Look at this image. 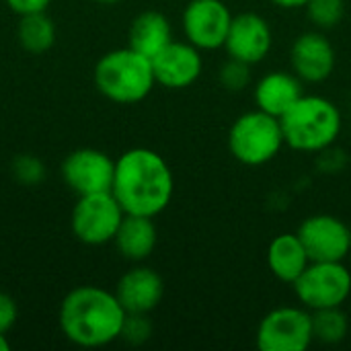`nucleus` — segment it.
<instances>
[{
  "mask_svg": "<svg viewBox=\"0 0 351 351\" xmlns=\"http://www.w3.org/2000/svg\"><path fill=\"white\" fill-rule=\"evenodd\" d=\"M111 193L125 214L156 218L173 199L175 177L169 162L156 150L130 148L115 158Z\"/></svg>",
  "mask_w": 351,
  "mask_h": 351,
  "instance_id": "f257e3e1",
  "label": "nucleus"
},
{
  "mask_svg": "<svg viewBox=\"0 0 351 351\" xmlns=\"http://www.w3.org/2000/svg\"><path fill=\"white\" fill-rule=\"evenodd\" d=\"M128 313L115 292L99 286L70 290L58 313L64 337L78 348H105L121 337Z\"/></svg>",
  "mask_w": 351,
  "mask_h": 351,
  "instance_id": "f03ea898",
  "label": "nucleus"
},
{
  "mask_svg": "<svg viewBox=\"0 0 351 351\" xmlns=\"http://www.w3.org/2000/svg\"><path fill=\"white\" fill-rule=\"evenodd\" d=\"M286 146L298 152L319 154L331 148L343 128L339 107L321 95H302L282 117Z\"/></svg>",
  "mask_w": 351,
  "mask_h": 351,
  "instance_id": "7ed1b4c3",
  "label": "nucleus"
},
{
  "mask_svg": "<svg viewBox=\"0 0 351 351\" xmlns=\"http://www.w3.org/2000/svg\"><path fill=\"white\" fill-rule=\"evenodd\" d=\"M156 84L152 60L128 47L111 49L95 66V86L99 93L119 105L144 101Z\"/></svg>",
  "mask_w": 351,
  "mask_h": 351,
  "instance_id": "20e7f679",
  "label": "nucleus"
},
{
  "mask_svg": "<svg viewBox=\"0 0 351 351\" xmlns=\"http://www.w3.org/2000/svg\"><path fill=\"white\" fill-rule=\"evenodd\" d=\"M286 146L280 117L261 109L239 115L228 130V152L245 167L271 162Z\"/></svg>",
  "mask_w": 351,
  "mask_h": 351,
  "instance_id": "39448f33",
  "label": "nucleus"
},
{
  "mask_svg": "<svg viewBox=\"0 0 351 351\" xmlns=\"http://www.w3.org/2000/svg\"><path fill=\"white\" fill-rule=\"evenodd\" d=\"M292 288L311 313L343 306L351 296V271L343 261H311Z\"/></svg>",
  "mask_w": 351,
  "mask_h": 351,
  "instance_id": "423d86ee",
  "label": "nucleus"
},
{
  "mask_svg": "<svg viewBox=\"0 0 351 351\" xmlns=\"http://www.w3.org/2000/svg\"><path fill=\"white\" fill-rule=\"evenodd\" d=\"M123 216L125 212L111 191L78 195L72 208L70 228L80 243L101 247L113 243Z\"/></svg>",
  "mask_w": 351,
  "mask_h": 351,
  "instance_id": "0eeeda50",
  "label": "nucleus"
},
{
  "mask_svg": "<svg viewBox=\"0 0 351 351\" xmlns=\"http://www.w3.org/2000/svg\"><path fill=\"white\" fill-rule=\"evenodd\" d=\"M255 341L261 351H306L315 341L313 313L304 306H278L259 321Z\"/></svg>",
  "mask_w": 351,
  "mask_h": 351,
  "instance_id": "6e6552de",
  "label": "nucleus"
},
{
  "mask_svg": "<svg viewBox=\"0 0 351 351\" xmlns=\"http://www.w3.org/2000/svg\"><path fill=\"white\" fill-rule=\"evenodd\" d=\"M232 16L224 0H189L181 16L185 39L202 51L220 49L226 43Z\"/></svg>",
  "mask_w": 351,
  "mask_h": 351,
  "instance_id": "1a4fd4ad",
  "label": "nucleus"
},
{
  "mask_svg": "<svg viewBox=\"0 0 351 351\" xmlns=\"http://www.w3.org/2000/svg\"><path fill=\"white\" fill-rule=\"evenodd\" d=\"M64 183L76 195L111 191L115 160L99 148L72 150L60 167Z\"/></svg>",
  "mask_w": 351,
  "mask_h": 351,
  "instance_id": "9d476101",
  "label": "nucleus"
},
{
  "mask_svg": "<svg viewBox=\"0 0 351 351\" xmlns=\"http://www.w3.org/2000/svg\"><path fill=\"white\" fill-rule=\"evenodd\" d=\"M296 232L311 261H346L351 253V228L333 214L308 216Z\"/></svg>",
  "mask_w": 351,
  "mask_h": 351,
  "instance_id": "9b49d317",
  "label": "nucleus"
},
{
  "mask_svg": "<svg viewBox=\"0 0 351 351\" xmlns=\"http://www.w3.org/2000/svg\"><path fill=\"white\" fill-rule=\"evenodd\" d=\"M337 64V53L331 39L321 31L300 33L290 47L292 72L304 84H321L333 72Z\"/></svg>",
  "mask_w": 351,
  "mask_h": 351,
  "instance_id": "f8f14e48",
  "label": "nucleus"
},
{
  "mask_svg": "<svg viewBox=\"0 0 351 351\" xmlns=\"http://www.w3.org/2000/svg\"><path fill=\"white\" fill-rule=\"evenodd\" d=\"M274 45V31L259 12H239L232 16L224 49L228 58L247 62L251 66L263 62Z\"/></svg>",
  "mask_w": 351,
  "mask_h": 351,
  "instance_id": "ddd939ff",
  "label": "nucleus"
},
{
  "mask_svg": "<svg viewBox=\"0 0 351 351\" xmlns=\"http://www.w3.org/2000/svg\"><path fill=\"white\" fill-rule=\"evenodd\" d=\"M152 70H154L156 84L171 90L189 88L204 72L202 49H197L187 39L185 41L173 39L162 51H158L152 58Z\"/></svg>",
  "mask_w": 351,
  "mask_h": 351,
  "instance_id": "4468645a",
  "label": "nucleus"
},
{
  "mask_svg": "<svg viewBox=\"0 0 351 351\" xmlns=\"http://www.w3.org/2000/svg\"><path fill=\"white\" fill-rule=\"evenodd\" d=\"M115 296L128 315H150L162 302L165 282L156 269L136 265L119 278L115 286Z\"/></svg>",
  "mask_w": 351,
  "mask_h": 351,
  "instance_id": "2eb2a0df",
  "label": "nucleus"
},
{
  "mask_svg": "<svg viewBox=\"0 0 351 351\" xmlns=\"http://www.w3.org/2000/svg\"><path fill=\"white\" fill-rule=\"evenodd\" d=\"M253 95L257 109L282 117L304 95V82L294 72L271 70L255 82Z\"/></svg>",
  "mask_w": 351,
  "mask_h": 351,
  "instance_id": "dca6fc26",
  "label": "nucleus"
},
{
  "mask_svg": "<svg viewBox=\"0 0 351 351\" xmlns=\"http://www.w3.org/2000/svg\"><path fill=\"white\" fill-rule=\"evenodd\" d=\"M308 265L311 257L298 232H282L271 239L267 247V267L276 280L292 286Z\"/></svg>",
  "mask_w": 351,
  "mask_h": 351,
  "instance_id": "f3484780",
  "label": "nucleus"
},
{
  "mask_svg": "<svg viewBox=\"0 0 351 351\" xmlns=\"http://www.w3.org/2000/svg\"><path fill=\"white\" fill-rule=\"evenodd\" d=\"M158 243V230L154 224V218L148 216H136V214H125L117 234L113 239V245L117 253L134 263L146 261Z\"/></svg>",
  "mask_w": 351,
  "mask_h": 351,
  "instance_id": "a211bd4d",
  "label": "nucleus"
},
{
  "mask_svg": "<svg viewBox=\"0 0 351 351\" xmlns=\"http://www.w3.org/2000/svg\"><path fill=\"white\" fill-rule=\"evenodd\" d=\"M173 41V27L171 21L158 10H144L140 12L128 31V45L140 51L146 58H154Z\"/></svg>",
  "mask_w": 351,
  "mask_h": 351,
  "instance_id": "6ab92c4d",
  "label": "nucleus"
},
{
  "mask_svg": "<svg viewBox=\"0 0 351 351\" xmlns=\"http://www.w3.org/2000/svg\"><path fill=\"white\" fill-rule=\"evenodd\" d=\"M16 39L27 53L39 56L53 47L56 43V25L45 12H33L19 16Z\"/></svg>",
  "mask_w": 351,
  "mask_h": 351,
  "instance_id": "aec40b11",
  "label": "nucleus"
},
{
  "mask_svg": "<svg viewBox=\"0 0 351 351\" xmlns=\"http://www.w3.org/2000/svg\"><path fill=\"white\" fill-rule=\"evenodd\" d=\"M313 335L315 341L325 346H339L350 335V317L343 306L313 311Z\"/></svg>",
  "mask_w": 351,
  "mask_h": 351,
  "instance_id": "412c9836",
  "label": "nucleus"
},
{
  "mask_svg": "<svg viewBox=\"0 0 351 351\" xmlns=\"http://www.w3.org/2000/svg\"><path fill=\"white\" fill-rule=\"evenodd\" d=\"M304 8H306L311 23L321 31L337 27L346 14L343 0H308Z\"/></svg>",
  "mask_w": 351,
  "mask_h": 351,
  "instance_id": "4be33fe9",
  "label": "nucleus"
},
{
  "mask_svg": "<svg viewBox=\"0 0 351 351\" xmlns=\"http://www.w3.org/2000/svg\"><path fill=\"white\" fill-rule=\"evenodd\" d=\"M10 173L14 177L16 183L25 185V187H37L45 181L47 169L43 165V160L35 154H16L10 162Z\"/></svg>",
  "mask_w": 351,
  "mask_h": 351,
  "instance_id": "5701e85b",
  "label": "nucleus"
},
{
  "mask_svg": "<svg viewBox=\"0 0 351 351\" xmlns=\"http://www.w3.org/2000/svg\"><path fill=\"white\" fill-rule=\"evenodd\" d=\"M218 80L220 84L228 90V93H243L245 88L251 86L253 74H251V64L228 58L218 72Z\"/></svg>",
  "mask_w": 351,
  "mask_h": 351,
  "instance_id": "b1692460",
  "label": "nucleus"
},
{
  "mask_svg": "<svg viewBox=\"0 0 351 351\" xmlns=\"http://www.w3.org/2000/svg\"><path fill=\"white\" fill-rule=\"evenodd\" d=\"M150 335H152V323H150L148 315L130 313L123 321V329H121L119 339H123L130 346H142L150 339Z\"/></svg>",
  "mask_w": 351,
  "mask_h": 351,
  "instance_id": "393cba45",
  "label": "nucleus"
},
{
  "mask_svg": "<svg viewBox=\"0 0 351 351\" xmlns=\"http://www.w3.org/2000/svg\"><path fill=\"white\" fill-rule=\"evenodd\" d=\"M19 317V308L16 302L10 294L0 292V333H8Z\"/></svg>",
  "mask_w": 351,
  "mask_h": 351,
  "instance_id": "a878e982",
  "label": "nucleus"
},
{
  "mask_svg": "<svg viewBox=\"0 0 351 351\" xmlns=\"http://www.w3.org/2000/svg\"><path fill=\"white\" fill-rule=\"evenodd\" d=\"M4 4L19 16L33 14V12H45L51 0H4Z\"/></svg>",
  "mask_w": 351,
  "mask_h": 351,
  "instance_id": "bb28decb",
  "label": "nucleus"
},
{
  "mask_svg": "<svg viewBox=\"0 0 351 351\" xmlns=\"http://www.w3.org/2000/svg\"><path fill=\"white\" fill-rule=\"evenodd\" d=\"M276 6L286 8V10H296V8H304L308 0H271Z\"/></svg>",
  "mask_w": 351,
  "mask_h": 351,
  "instance_id": "cd10ccee",
  "label": "nucleus"
},
{
  "mask_svg": "<svg viewBox=\"0 0 351 351\" xmlns=\"http://www.w3.org/2000/svg\"><path fill=\"white\" fill-rule=\"evenodd\" d=\"M10 350V341L6 339V333H0V351Z\"/></svg>",
  "mask_w": 351,
  "mask_h": 351,
  "instance_id": "c85d7f7f",
  "label": "nucleus"
},
{
  "mask_svg": "<svg viewBox=\"0 0 351 351\" xmlns=\"http://www.w3.org/2000/svg\"><path fill=\"white\" fill-rule=\"evenodd\" d=\"M93 2H99V4H117L121 0H93Z\"/></svg>",
  "mask_w": 351,
  "mask_h": 351,
  "instance_id": "c756f323",
  "label": "nucleus"
}]
</instances>
